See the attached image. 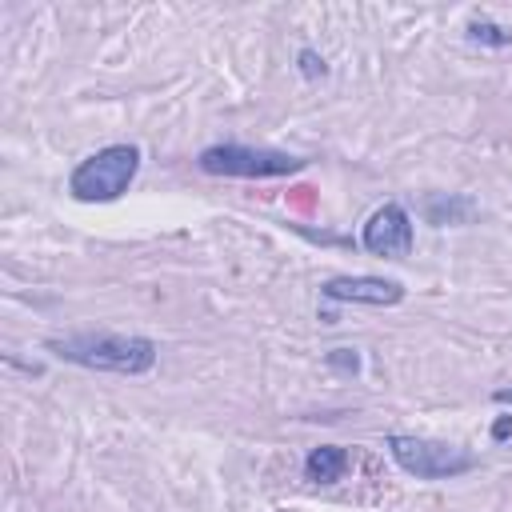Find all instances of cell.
Returning a JSON list of instances; mask_svg holds the SVG:
<instances>
[{"label":"cell","instance_id":"6","mask_svg":"<svg viewBox=\"0 0 512 512\" xmlns=\"http://www.w3.org/2000/svg\"><path fill=\"white\" fill-rule=\"evenodd\" d=\"M324 300H344V304H372V308H392L404 300V284L400 280H384V276H328L320 284Z\"/></svg>","mask_w":512,"mask_h":512},{"label":"cell","instance_id":"1","mask_svg":"<svg viewBox=\"0 0 512 512\" xmlns=\"http://www.w3.org/2000/svg\"><path fill=\"white\" fill-rule=\"evenodd\" d=\"M44 348L64 360L80 364L92 372H116V376H144L156 368V340L132 336V332H72V336H52Z\"/></svg>","mask_w":512,"mask_h":512},{"label":"cell","instance_id":"11","mask_svg":"<svg viewBox=\"0 0 512 512\" xmlns=\"http://www.w3.org/2000/svg\"><path fill=\"white\" fill-rule=\"evenodd\" d=\"M324 360H328V368H340V372H356V368H360L356 348H332Z\"/></svg>","mask_w":512,"mask_h":512},{"label":"cell","instance_id":"2","mask_svg":"<svg viewBox=\"0 0 512 512\" xmlns=\"http://www.w3.org/2000/svg\"><path fill=\"white\" fill-rule=\"evenodd\" d=\"M136 172H140V148L136 144H108L72 168L68 192L80 204H112L128 192Z\"/></svg>","mask_w":512,"mask_h":512},{"label":"cell","instance_id":"9","mask_svg":"<svg viewBox=\"0 0 512 512\" xmlns=\"http://www.w3.org/2000/svg\"><path fill=\"white\" fill-rule=\"evenodd\" d=\"M468 40L472 44H484V48H512V32L492 24V20H468Z\"/></svg>","mask_w":512,"mask_h":512},{"label":"cell","instance_id":"7","mask_svg":"<svg viewBox=\"0 0 512 512\" xmlns=\"http://www.w3.org/2000/svg\"><path fill=\"white\" fill-rule=\"evenodd\" d=\"M476 216V200L460 196V192H432L424 196V220L444 228V224H468Z\"/></svg>","mask_w":512,"mask_h":512},{"label":"cell","instance_id":"10","mask_svg":"<svg viewBox=\"0 0 512 512\" xmlns=\"http://www.w3.org/2000/svg\"><path fill=\"white\" fill-rule=\"evenodd\" d=\"M296 64H300V76H304V80H320V76H328L324 56L312 52V48H300V52H296Z\"/></svg>","mask_w":512,"mask_h":512},{"label":"cell","instance_id":"3","mask_svg":"<svg viewBox=\"0 0 512 512\" xmlns=\"http://www.w3.org/2000/svg\"><path fill=\"white\" fill-rule=\"evenodd\" d=\"M388 456L416 480H456L472 468H480V456L460 448V444H444V440H424V436H408V432H392L384 440Z\"/></svg>","mask_w":512,"mask_h":512},{"label":"cell","instance_id":"13","mask_svg":"<svg viewBox=\"0 0 512 512\" xmlns=\"http://www.w3.org/2000/svg\"><path fill=\"white\" fill-rule=\"evenodd\" d=\"M492 400H496V404H512V388H496Z\"/></svg>","mask_w":512,"mask_h":512},{"label":"cell","instance_id":"4","mask_svg":"<svg viewBox=\"0 0 512 512\" xmlns=\"http://www.w3.org/2000/svg\"><path fill=\"white\" fill-rule=\"evenodd\" d=\"M200 172L208 176H240V180H268V176H292L304 172L308 160L280 152V148H252V144H208L196 156Z\"/></svg>","mask_w":512,"mask_h":512},{"label":"cell","instance_id":"5","mask_svg":"<svg viewBox=\"0 0 512 512\" xmlns=\"http://www.w3.org/2000/svg\"><path fill=\"white\" fill-rule=\"evenodd\" d=\"M360 244H364V252H372V256L404 260V256L412 252V244H416V228H412L408 208H404V204H380V208L368 216V224H364V232H360Z\"/></svg>","mask_w":512,"mask_h":512},{"label":"cell","instance_id":"8","mask_svg":"<svg viewBox=\"0 0 512 512\" xmlns=\"http://www.w3.org/2000/svg\"><path fill=\"white\" fill-rule=\"evenodd\" d=\"M348 472V448L340 444H320L304 456V480L312 484H336Z\"/></svg>","mask_w":512,"mask_h":512},{"label":"cell","instance_id":"12","mask_svg":"<svg viewBox=\"0 0 512 512\" xmlns=\"http://www.w3.org/2000/svg\"><path fill=\"white\" fill-rule=\"evenodd\" d=\"M492 440H496V444L512 440V416H496V420H492Z\"/></svg>","mask_w":512,"mask_h":512}]
</instances>
